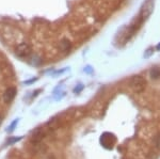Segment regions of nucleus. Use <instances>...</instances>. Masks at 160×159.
<instances>
[{
  "instance_id": "1",
  "label": "nucleus",
  "mask_w": 160,
  "mask_h": 159,
  "mask_svg": "<svg viewBox=\"0 0 160 159\" xmlns=\"http://www.w3.org/2000/svg\"><path fill=\"white\" fill-rule=\"evenodd\" d=\"M145 80L142 78L141 76H135L131 78L130 80V87L133 89V91L137 92V93H141V92L144 91L145 89Z\"/></svg>"
},
{
  "instance_id": "2",
  "label": "nucleus",
  "mask_w": 160,
  "mask_h": 159,
  "mask_svg": "<svg viewBox=\"0 0 160 159\" xmlns=\"http://www.w3.org/2000/svg\"><path fill=\"white\" fill-rule=\"evenodd\" d=\"M47 134V129L45 128H37L34 132H32L30 137V140H31V143H38L42 141V139L46 136Z\"/></svg>"
},
{
  "instance_id": "3",
  "label": "nucleus",
  "mask_w": 160,
  "mask_h": 159,
  "mask_svg": "<svg viewBox=\"0 0 160 159\" xmlns=\"http://www.w3.org/2000/svg\"><path fill=\"white\" fill-rule=\"evenodd\" d=\"M117 142V138L109 132H105L102 137V143L106 148H110L114 143Z\"/></svg>"
},
{
  "instance_id": "4",
  "label": "nucleus",
  "mask_w": 160,
  "mask_h": 159,
  "mask_svg": "<svg viewBox=\"0 0 160 159\" xmlns=\"http://www.w3.org/2000/svg\"><path fill=\"white\" fill-rule=\"evenodd\" d=\"M17 52L19 57H28L30 55V46L26 43H22L17 46Z\"/></svg>"
},
{
  "instance_id": "5",
  "label": "nucleus",
  "mask_w": 160,
  "mask_h": 159,
  "mask_svg": "<svg viewBox=\"0 0 160 159\" xmlns=\"http://www.w3.org/2000/svg\"><path fill=\"white\" fill-rule=\"evenodd\" d=\"M15 94H16V89L15 88H9L4 92L3 94V101L4 102H11L15 97Z\"/></svg>"
},
{
  "instance_id": "6",
  "label": "nucleus",
  "mask_w": 160,
  "mask_h": 159,
  "mask_svg": "<svg viewBox=\"0 0 160 159\" xmlns=\"http://www.w3.org/2000/svg\"><path fill=\"white\" fill-rule=\"evenodd\" d=\"M60 123H61L60 117H53V119H51L50 121L46 124V129L50 130V132L51 130H55L60 126Z\"/></svg>"
},
{
  "instance_id": "7",
  "label": "nucleus",
  "mask_w": 160,
  "mask_h": 159,
  "mask_svg": "<svg viewBox=\"0 0 160 159\" xmlns=\"http://www.w3.org/2000/svg\"><path fill=\"white\" fill-rule=\"evenodd\" d=\"M71 43L68 42V40H63L60 42V45H59V48H60L61 51H63V52H68V51L71 50Z\"/></svg>"
},
{
  "instance_id": "8",
  "label": "nucleus",
  "mask_w": 160,
  "mask_h": 159,
  "mask_svg": "<svg viewBox=\"0 0 160 159\" xmlns=\"http://www.w3.org/2000/svg\"><path fill=\"white\" fill-rule=\"evenodd\" d=\"M151 76H152V78H155V79L159 78L160 77V70L159 68H153V70L151 71Z\"/></svg>"
},
{
  "instance_id": "9",
  "label": "nucleus",
  "mask_w": 160,
  "mask_h": 159,
  "mask_svg": "<svg viewBox=\"0 0 160 159\" xmlns=\"http://www.w3.org/2000/svg\"><path fill=\"white\" fill-rule=\"evenodd\" d=\"M41 62H42V60H41V58H40V57H34V58H33V60L31 61L32 65H35V66L40 65Z\"/></svg>"
},
{
  "instance_id": "10",
  "label": "nucleus",
  "mask_w": 160,
  "mask_h": 159,
  "mask_svg": "<svg viewBox=\"0 0 160 159\" xmlns=\"http://www.w3.org/2000/svg\"><path fill=\"white\" fill-rule=\"evenodd\" d=\"M154 143H155V147L159 150V148H160V135H158L157 137H155Z\"/></svg>"
},
{
  "instance_id": "11",
  "label": "nucleus",
  "mask_w": 160,
  "mask_h": 159,
  "mask_svg": "<svg viewBox=\"0 0 160 159\" xmlns=\"http://www.w3.org/2000/svg\"><path fill=\"white\" fill-rule=\"evenodd\" d=\"M17 123H18V120H15V121L11 124V126L9 127V130H8V132H12L13 130L15 129V126L17 125Z\"/></svg>"
},
{
  "instance_id": "12",
  "label": "nucleus",
  "mask_w": 160,
  "mask_h": 159,
  "mask_svg": "<svg viewBox=\"0 0 160 159\" xmlns=\"http://www.w3.org/2000/svg\"><path fill=\"white\" fill-rule=\"evenodd\" d=\"M20 139H22V138H13V139H11L9 141V144H13V143H15V142H17V141H19Z\"/></svg>"
},
{
  "instance_id": "13",
  "label": "nucleus",
  "mask_w": 160,
  "mask_h": 159,
  "mask_svg": "<svg viewBox=\"0 0 160 159\" xmlns=\"http://www.w3.org/2000/svg\"><path fill=\"white\" fill-rule=\"evenodd\" d=\"M82 89H83V87H82V86H79L78 88H77V87H76V88L74 89V92H75V93H79V92L81 91Z\"/></svg>"
},
{
  "instance_id": "14",
  "label": "nucleus",
  "mask_w": 160,
  "mask_h": 159,
  "mask_svg": "<svg viewBox=\"0 0 160 159\" xmlns=\"http://www.w3.org/2000/svg\"><path fill=\"white\" fill-rule=\"evenodd\" d=\"M152 52H153V51H152L151 49H149V50H148V52H146L145 57H148V56H149V55H151V53H152Z\"/></svg>"
},
{
  "instance_id": "15",
  "label": "nucleus",
  "mask_w": 160,
  "mask_h": 159,
  "mask_svg": "<svg viewBox=\"0 0 160 159\" xmlns=\"http://www.w3.org/2000/svg\"><path fill=\"white\" fill-rule=\"evenodd\" d=\"M86 72H87V73H92L91 67H87V68H86Z\"/></svg>"
},
{
  "instance_id": "16",
  "label": "nucleus",
  "mask_w": 160,
  "mask_h": 159,
  "mask_svg": "<svg viewBox=\"0 0 160 159\" xmlns=\"http://www.w3.org/2000/svg\"><path fill=\"white\" fill-rule=\"evenodd\" d=\"M157 49H158V50H160V44H159L158 46H157Z\"/></svg>"
},
{
  "instance_id": "17",
  "label": "nucleus",
  "mask_w": 160,
  "mask_h": 159,
  "mask_svg": "<svg viewBox=\"0 0 160 159\" xmlns=\"http://www.w3.org/2000/svg\"><path fill=\"white\" fill-rule=\"evenodd\" d=\"M0 125H1V117H0Z\"/></svg>"
}]
</instances>
